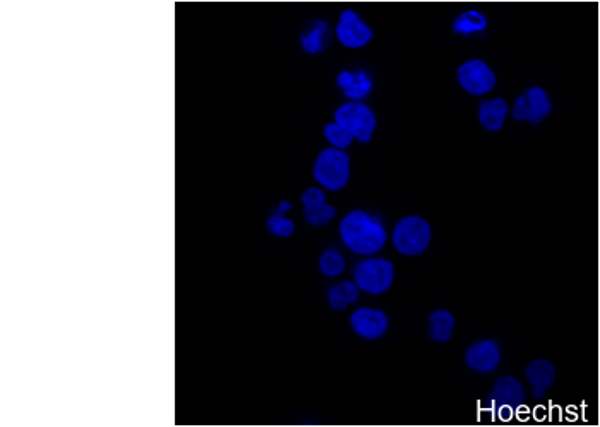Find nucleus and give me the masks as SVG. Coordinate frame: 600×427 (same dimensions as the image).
Wrapping results in <instances>:
<instances>
[{
  "mask_svg": "<svg viewBox=\"0 0 600 427\" xmlns=\"http://www.w3.org/2000/svg\"><path fill=\"white\" fill-rule=\"evenodd\" d=\"M319 270L326 277H340L345 270V259L336 249H326L319 258Z\"/></svg>",
  "mask_w": 600,
  "mask_h": 427,
  "instance_id": "nucleus-20",
  "label": "nucleus"
},
{
  "mask_svg": "<svg viewBox=\"0 0 600 427\" xmlns=\"http://www.w3.org/2000/svg\"><path fill=\"white\" fill-rule=\"evenodd\" d=\"M266 227L270 230V234L280 237V239H288L295 232V223L288 220L287 217H283V213H280V211L275 215H271Z\"/></svg>",
  "mask_w": 600,
  "mask_h": 427,
  "instance_id": "nucleus-22",
  "label": "nucleus"
},
{
  "mask_svg": "<svg viewBox=\"0 0 600 427\" xmlns=\"http://www.w3.org/2000/svg\"><path fill=\"white\" fill-rule=\"evenodd\" d=\"M393 278H395V266L390 259L367 258L355 266L354 282L366 294H384L390 289Z\"/></svg>",
  "mask_w": 600,
  "mask_h": 427,
  "instance_id": "nucleus-4",
  "label": "nucleus"
},
{
  "mask_svg": "<svg viewBox=\"0 0 600 427\" xmlns=\"http://www.w3.org/2000/svg\"><path fill=\"white\" fill-rule=\"evenodd\" d=\"M492 409L496 412H515L525 402V390L518 379L511 376H503L496 381L491 397H489Z\"/></svg>",
  "mask_w": 600,
  "mask_h": 427,
  "instance_id": "nucleus-11",
  "label": "nucleus"
},
{
  "mask_svg": "<svg viewBox=\"0 0 600 427\" xmlns=\"http://www.w3.org/2000/svg\"><path fill=\"white\" fill-rule=\"evenodd\" d=\"M312 175L318 181L319 186L324 187L326 191L336 193L342 191L350 181V157L345 150L340 148H326L319 153Z\"/></svg>",
  "mask_w": 600,
  "mask_h": 427,
  "instance_id": "nucleus-2",
  "label": "nucleus"
},
{
  "mask_svg": "<svg viewBox=\"0 0 600 427\" xmlns=\"http://www.w3.org/2000/svg\"><path fill=\"white\" fill-rule=\"evenodd\" d=\"M525 376H527L528 383L534 386V397L542 400L546 395L547 388H551L556 379V367L546 359H537L525 367Z\"/></svg>",
  "mask_w": 600,
  "mask_h": 427,
  "instance_id": "nucleus-14",
  "label": "nucleus"
},
{
  "mask_svg": "<svg viewBox=\"0 0 600 427\" xmlns=\"http://www.w3.org/2000/svg\"><path fill=\"white\" fill-rule=\"evenodd\" d=\"M465 362H467L468 369H472L475 373H494L501 362V350H499L498 342L480 340V342L470 345L465 354Z\"/></svg>",
  "mask_w": 600,
  "mask_h": 427,
  "instance_id": "nucleus-10",
  "label": "nucleus"
},
{
  "mask_svg": "<svg viewBox=\"0 0 600 427\" xmlns=\"http://www.w3.org/2000/svg\"><path fill=\"white\" fill-rule=\"evenodd\" d=\"M360 289L355 282H342L331 287L328 292V301H330L331 309L335 311H345L350 304H355L359 301Z\"/></svg>",
  "mask_w": 600,
  "mask_h": 427,
  "instance_id": "nucleus-19",
  "label": "nucleus"
},
{
  "mask_svg": "<svg viewBox=\"0 0 600 427\" xmlns=\"http://www.w3.org/2000/svg\"><path fill=\"white\" fill-rule=\"evenodd\" d=\"M340 237L352 253L372 256L383 249L388 234L378 218L367 211L354 210L340 223Z\"/></svg>",
  "mask_w": 600,
  "mask_h": 427,
  "instance_id": "nucleus-1",
  "label": "nucleus"
},
{
  "mask_svg": "<svg viewBox=\"0 0 600 427\" xmlns=\"http://www.w3.org/2000/svg\"><path fill=\"white\" fill-rule=\"evenodd\" d=\"M508 103L503 98H494V100H484L479 105V122L489 133H498L504 127L506 117H508Z\"/></svg>",
  "mask_w": 600,
  "mask_h": 427,
  "instance_id": "nucleus-15",
  "label": "nucleus"
},
{
  "mask_svg": "<svg viewBox=\"0 0 600 427\" xmlns=\"http://www.w3.org/2000/svg\"><path fill=\"white\" fill-rule=\"evenodd\" d=\"M456 78L462 90L467 91L472 97H484L487 93H491L498 83L496 73L482 59L463 62L456 71Z\"/></svg>",
  "mask_w": 600,
  "mask_h": 427,
  "instance_id": "nucleus-6",
  "label": "nucleus"
},
{
  "mask_svg": "<svg viewBox=\"0 0 600 427\" xmlns=\"http://www.w3.org/2000/svg\"><path fill=\"white\" fill-rule=\"evenodd\" d=\"M336 85L343 91L345 97L360 102L362 98H366L372 90V79L366 71H342L336 76Z\"/></svg>",
  "mask_w": 600,
  "mask_h": 427,
  "instance_id": "nucleus-13",
  "label": "nucleus"
},
{
  "mask_svg": "<svg viewBox=\"0 0 600 427\" xmlns=\"http://www.w3.org/2000/svg\"><path fill=\"white\" fill-rule=\"evenodd\" d=\"M290 208H292V205H290L288 201H282V203H280V208H278V211H280V213H285V211L290 210Z\"/></svg>",
  "mask_w": 600,
  "mask_h": 427,
  "instance_id": "nucleus-23",
  "label": "nucleus"
},
{
  "mask_svg": "<svg viewBox=\"0 0 600 427\" xmlns=\"http://www.w3.org/2000/svg\"><path fill=\"white\" fill-rule=\"evenodd\" d=\"M551 110V98L547 95V91L540 86H532L523 95L516 98L515 105L511 107V117L515 121L528 122L535 126V124L546 121Z\"/></svg>",
  "mask_w": 600,
  "mask_h": 427,
  "instance_id": "nucleus-7",
  "label": "nucleus"
},
{
  "mask_svg": "<svg viewBox=\"0 0 600 427\" xmlns=\"http://www.w3.org/2000/svg\"><path fill=\"white\" fill-rule=\"evenodd\" d=\"M323 134L333 148H340V150H347L355 139L354 134L350 133L345 127L340 126V124H336V122L326 124Z\"/></svg>",
  "mask_w": 600,
  "mask_h": 427,
  "instance_id": "nucleus-21",
  "label": "nucleus"
},
{
  "mask_svg": "<svg viewBox=\"0 0 600 427\" xmlns=\"http://www.w3.org/2000/svg\"><path fill=\"white\" fill-rule=\"evenodd\" d=\"M388 316L371 307H360L350 316V326L359 337L366 340H378L388 331Z\"/></svg>",
  "mask_w": 600,
  "mask_h": 427,
  "instance_id": "nucleus-9",
  "label": "nucleus"
},
{
  "mask_svg": "<svg viewBox=\"0 0 600 427\" xmlns=\"http://www.w3.org/2000/svg\"><path fill=\"white\" fill-rule=\"evenodd\" d=\"M335 122L354 134V138L362 145L371 141L372 134L378 126L376 115L367 107L366 103L354 102V100L338 107L335 112Z\"/></svg>",
  "mask_w": 600,
  "mask_h": 427,
  "instance_id": "nucleus-5",
  "label": "nucleus"
},
{
  "mask_svg": "<svg viewBox=\"0 0 600 427\" xmlns=\"http://www.w3.org/2000/svg\"><path fill=\"white\" fill-rule=\"evenodd\" d=\"M335 35L338 42L342 43L347 49H364L374 38V31L367 25L364 19L360 18L359 13L354 9H345L340 14L338 25L335 28Z\"/></svg>",
  "mask_w": 600,
  "mask_h": 427,
  "instance_id": "nucleus-8",
  "label": "nucleus"
},
{
  "mask_svg": "<svg viewBox=\"0 0 600 427\" xmlns=\"http://www.w3.org/2000/svg\"><path fill=\"white\" fill-rule=\"evenodd\" d=\"M304 218L311 227H324L336 217V210L328 205L326 194L319 187H309L302 194Z\"/></svg>",
  "mask_w": 600,
  "mask_h": 427,
  "instance_id": "nucleus-12",
  "label": "nucleus"
},
{
  "mask_svg": "<svg viewBox=\"0 0 600 427\" xmlns=\"http://www.w3.org/2000/svg\"><path fill=\"white\" fill-rule=\"evenodd\" d=\"M489 26L486 16L482 11L477 9H467L462 14L456 16L453 25H451V31L456 37H472V35H479L484 33Z\"/></svg>",
  "mask_w": 600,
  "mask_h": 427,
  "instance_id": "nucleus-17",
  "label": "nucleus"
},
{
  "mask_svg": "<svg viewBox=\"0 0 600 427\" xmlns=\"http://www.w3.org/2000/svg\"><path fill=\"white\" fill-rule=\"evenodd\" d=\"M455 316L446 311V309H439L429 316V337L434 342L446 343L450 342L453 337V330H455Z\"/></svg>",
  "mask_w": 600,
  "mask_h": 427,
  "instance_id": "nucleus-18",
  "label": "nucleus"
},
{
  "mask_svg": "<svg viewBox=\"0 0 600 427\" xmlns=\"http://www.w3.org/2000/svg\"><path fill=\"white\" fill-rule=\"evenodd\" d=\"M299 42L306 54H321L324 47L330 42V25L321 19L312 21V25L300 35Z\"/></svg>",
  "mask_w": 600,
  "mask_h": 427,
  "instance_id": "nucleus-16",
  "label": "nucleus"
},
{
  "mask_svg": "<svg viewBox=\"0 0 600 427\" xmlns=\"http://www.w3.org/2000/svg\"><path fill=\"white\" fill-rule=\"evenodd\" d=\"M432 230L429 222L420 217L403 218L393 230V244L403 256L426 253L431 244Z\"/></svg>",
  "mask_w": 600,
  "mask_h": 427,
  "instance_id": "nucleus-3",
  "label": "nucleus"
}]
</instances>
